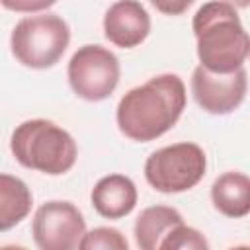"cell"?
<instances>
[{"instance_id":"cell-1","label":"cell","mask_w":250,"mask_h":250,"mask_svg":"<svg viewBox=\"0 0 250 250\" xmlns=\"http://www.w3.org/2000/svg\"><path fill=\"white\" fill-rule=\"evenodd\" d=\"M186 84L178 74L164 72L131 88L117 104L119 131L135 143H150L168 133L186 109Z\"/></svg>"},{"instance_id":"cell-2","label":"cell","mask_w":250,"mask_h":250,"mask_svg":"<svg viewBox=\"0 0 250 250\" xmlns=\"http://www.w3.org/2000/svg\"><path fill=\"white\" fill-rule=\"evenodd\" d=\"M197 41V59L211 72H232L242 68L250 55V35L238 12L225 0L205 2L191 20Z\"/></svg>"},{"instance_id":"cell-3","label":"cell","mask_w":250,"mask_h":250,"mask_svg":"<svg viewBox=\"0 0 250 250\" xmlns=\"http://www.w3.org/2000/svg\"><path fill=\"white\" fill-rule=\"evenodd\" d=\"M10 150L18 164L49 176L66 174L78 158L74 137L49 119H27L10 137Z\"/></svg>"},{"instance_id":"cell-4","label":"cell","mask_w":250,"mask_h":250,"mask_svg":"<svg viewBox=\"0 0 250 250\" xmlns=\"http://www.w3.org/2000/svg\"><path fill=\"white\" fill-rule=\"evenodd\" d=\"M70 43V27L59 14H39L20 20L10 35L14 59L35 70L55 66Z\"/></svg>"},{"instance_id":"cell-5","label":"cell","mask_w":250,"mask_h":250,"mask_svg":"<svg viewBox=\"0 0 250 250\" xmlns=\"http://www.w3.org/2000/svg\"><path fill=\"white\" fill-rule=\"evenodd\" d=\"M207 170V156L195 143H176L150 152L145 178L160 193H182L195 188Z\"/></svg>"},{"instance_id":"cell-6","label":"cell","mask_w":250,"mask_h":250,"mask_svg":"<svg viewBox=\"0 0 250 250\" xmlns=\"http://www.w3.org/2000/svg\"><path fill=\"white\" fill-rule=\"evenodd\" d=\"M66 76L78 98L102 102L107 100L119 84V59L102 45H82L68 61Z\"/></svg>"},{"instance_id":"cell-7","label":"cell","mask_w":250,"mask_h":250,"mask_svg":"<svg viewBox=\"0 0 250 250\" xmlns=\"http://www.w3.org/2000/svg\"><path fill=\"white\" fill-rule=\"evenodd\" d=\"M31 234L41 250H74L86 234V221L74 203L53 199L35 211Z\"/></svg>"},{"instance_id":"cell-8","label":"cell","mask_w":250,"mask_h":250,"mask_svg":"<svg viewBox=\"0 0 250 250\" xmlns=\"http://www.w3.org/2000/svg\"><path fill=\"white\" fill-rule=\"evenodd\" d=\"M248 74L242 68L232 72H211L203 64L193 68L191 94L197 105L211 115L232 113L246 98Z\"/></svg>"},{"instance_id":"cell-9","label":"cell","mask_w":250,"mask_h":250,"mask_svg":"<svg viewBox=\"0 0 250 250\" xmlns=\"http://www.w3.org/2000/svg\"><path fill=\"white\" fill-rule=\"evenodd\" d=\"M150 33V16L139 0H117L104 16V35L121 49L139 47Z\"/></svg>"},{"instance_id":"cell-10","label":"cell","mask_w":250,"mask_h":250,"mask_svg":"<svg viewBox=\"0 0 250 250\" xmlns=\"http://www.w3.org/2000/svg\"><path fill=\"white\" fill-rule=\"evenodd\" d=\"M137 186L129 176L107 174L96 182L90 193L94 211L104 219H123L137 205Z\"/></svg>"},{"instance_id":"cell-11","label":"cell","mask_w":250,"mask_h":250,"mask_svg":"<svg viewBox=\"0 0 250 250\" xmlns=\"http://www.w3.org/2000/svg\"><path fill=\"white\" fill-rule=\"evenodd\" d=\"M184 223L178 209L168 205H152L141 211L135 221L133 234L141 250H162L164 240L174 232L176 227Z\"/></svg>"},{"instance_id":"cell-12","label":"cell","mask_w":250,"mask_h":250,"mask_svg":"<svg viewBox=\"0 0 250 250\" xmlns=\"http://www.w3.org/2000/svg\"><path fill=\"white\" fill-rule=\"evenodd\" d=\"M213 207L230 219L250 213V176L242 172H225L211 186Z\"/></svg>"},{"instance_id":"cell-13","label":"cell","mask_w":250,"mask_h":250,"mask_svg":"<svg viewBox=\"0 0 250 250\" xmlns=\"http://www.w3.org/2000/svg\"><path fill=\"white\" fill-rule=\"evenodd\" d=\"M31 191L27 184L16 176H0V230L6 232L20 225L31 211Z\"/></svg>"},{"instance_id":"cell-14","label":"cell","mask_w":250,"mask_h":250,"mask_svg":"<svg viewBox=\"0 0 250 250\" xmlns=\"http://www.w3.org/2000/svg\"><path fill=\"white\" fill-rule=\"evenodd\" d=\"M82 250H127L129 242L121 230L113 227H96L84 234L80 242Z\"/></svg>"},{"instance_id":"cell-15","label":"cell","mask_w":250,"mask_h":250,"mask_svg":"<svg viewBox=\"0 0 250 250\" xmlns=\"http://www.w3.org/2000/svg\"><path fill=\"white\" fill-rule=\"evenodd\" d=\"M209 242L207 238L193 227L180 225L174 229V232L164 240L162 250H207Z\"/></svg>"},{"instance_id":"cell-16","label":"cell","mask_w":250,"mask_h":250,"mask_svg":"<svg viewBox=\"0 0 250 250\" xmlns=\"http://www.w3.org/2000/svg\"><path fill=\"white\" fill-rule=\"evenodd\" d=\"M0 2L6 10L18 12V14L43 12V10H49L51 6L57 4V0H0Z\"/></svg>"},{"instance_id":"cell-17","label":"cell","mask_w":250,"mask_h":250,"mask_svg":"<svg viewBox=\"0 0 250 250\" xmlns=\"http://www.w3.org/2000/svg\"><path fill=\"white\" fill-rule=\"evenodd\" d=\"M164 16H182L195 0H148Z\"/></svg>"},{"instance_id":"cell-18","label":"cell","mask_w":250,"mask_h":250,"mask_svg":"<svg viewBox=\"0 0 250 250\" xmlns=\"http://www.w3.org/2000/svg\"><path fill=\"white\" fill-rule=\"evenodd\" d=\"M229 4H232L234 8H248L250 6V0H225Z\"/></svg>"}]
</instances>
